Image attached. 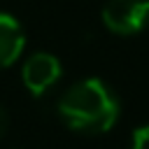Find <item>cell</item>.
Here are the masks:
<instances>
[{"mask_svg": "<svg viewBox=\"0 0 149 149\" xmlns=\"http://www.w3.org/2000/svg\"><path fill=\"white\" fill-rule=\"evenodd\" d=\"M130 149H149V126H142L133 133Z\"/></svg>", "mask_w": 149, "mask_h": 149, "instance_id": "5b68a950", "label": "cell"}, {"mask_svg": "<svg viewBox=\"0 0 149 149\" xmlns=\"http://www.w3.org/2000/svg\"><path fill=\"white\" fill-rule=\"evenodd\" d=\"M102 23L114 35H137L149 28V0H107Z\"/></svg>", "mask_w": 149, "mask_h": 149, "instance_id": "7a4b0ae2", "label": "cell"}, {"mask_svg": "<svg viewBox=\"0 0 149 149\" xmlns=\"http://www.w3.org/2000/svg\"><path fill=\"white\" fill-rule=\"evenodd\" d=\"M58 116L74 133H107L119 119V100L105 81L81 79L61 95Z\"/></svg>", "mask_w": 149, "mask_h": 149, "instance_id": "6da1fadb", "label": "cell"}, {"mask_svg": "<svg viewBox=\"0 0 149 149\" xmlns=\"http://www.w3.org/2000/svg\"><path fill=\"white\" fill-rule=\"evenodd\" d=\"M61 72H63L61 61L54 54L37 51V54H33V56H28L23 61L21 79H23V86L33 95H42L61 79Z\"/></svg>", "mask_w": 149, "mask_h": 149, "instance_id": "3957f363", "label": "cell"}, {"mask_svg": "<svg viewBox=\"0 0 149 149\" xmlns=\"http://www.w3.org/2000/svg\"><path fill=\"white\" fill-rule=\"evenodd\" d=\"M23 47H26V33L19 19H14L7 12H0V70L14 65L23 54Z\"/></svg>", "mask_w": 149, "mask_h": 149, "instance_id": "277c9868", "label": "cell"}, {"mask_svg": "<svg viewBox=\"0 0 149 149\" xmlns=\"http://www.w3.org/2000/svg\"><path fill=\"white\" fill-rule=\"evenodd\" d=\"M7 128H9V112L0 105V137L7 133Z\"/></svg>", "mask_w": 149, "mask_h": 149, "instance_id": "8992f818", "label": "cell"}]
</instances>
